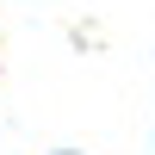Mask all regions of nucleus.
<instances>
[{"label":"nucleus","instance_id":"f257e3e1","mask_svg":"<svg viewBox=\"0 0 155 155\" xmlns=\"http://www.w3.org/2000/svg\"><path fill=\"white\" fill-rule=\"evenodd\" d=\"M62 155H68V149H62Z\"/></svg>","mask_w":155,"mask_h":155}]
</instances>
